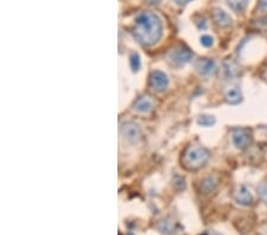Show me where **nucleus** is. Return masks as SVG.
I'll use <instances>...</instances> for the list:
<instances>
[{
  "label": "nucleus",
  "mask_w": 267,
  "mask_h": 235,
  "mask_svg": "<svg viewBox=\"0 0 267 235\" xmlns=\"http://www.w3.org/2000/svg\"><path fill=\"white\" fill-rule=\"evenodd\" d=\"M227 2L230 9L240 13L247 9L249 0H227Z\"/></svg>",
  "instance_id": "ddd939ff"
},
{
  "label": "nucleus",
  "mask_w": 267,
  "mask_h": 235,
  "mask_svg": "<svg viewBox=\"0 0 267 235\" xmlns=\"http://www.w3.org/2000/svg\"><path fill=\"white\" fill-rule=\"evenodd\" d=\"M150 85L156 92H164L169 85V79H167L166 74L163 71L156 70L151 74L150 76Z\"/></svg>",
  "instance_id": "39448f33"
},
{
  "label": "nucleus",
  "mask_w": 267,
  "mask_h": 235,
  "mask_svg": "<svg viewBox=\"0 0 267 235\" xmlns=\"http://www.w3.org/2000/svg\"><path fill=\"white\" fill-rule=\"evenodd\" d=\"M210 158V152L202 146H190L185 150L182 158V164L190 171L200 170Z\"/></svg>",
  "instance_id": "f03ea898"
},
{
  "label": "nucleus",
  "mask_w": 267,
  "mask_h": 235,
  "mask_svg": "<svg viewBox=\"0 0 267 235\" xmlns=\"http://www.w3.org/2000/svg\"><path fill=\"white\" fill-rule=\"evenodd\" d=\"M131 68L133 71H138L140 68V57L138 54H132L131 56Z\"/></svg>",
  "instance_id": "2eb2a0df"
},
{
  "label": "nucleus",
  "mask_w": 267,
  "mask_h": 235,
  "mask_svg": "<svg viewBox=\"0 0 267 235\" xmlns=\"http://www.w3.org/2000/svg\"><path fill=\"white\" fill-rule=\"evenodd\" d=\"M120 133L123 135V139L126 142L132 144H138L143 138V131L142 127H140L138 124L133 123V121H127V123H123L121 125Z\"/></svg>",
  "instance_id": "7ed1b4c3"
},
{
  "label": "nucleus",
  "mask_w": 267,
  "mask_h": 235,
  "mask_svg": "<svg viewBox=\"0 0 267 235\" xmlns=\"http://www.w3.org/2000/svg\"><path fill=\"white\" fill-rule=\"evenodd\" d=\"M217 184H219V182H217L216 177L209 176L202 182L201 189H202V192H205V195H209V193L215 192V189L217 188Z\"/></svg>",
  "instance_id": "9b49d317"
},
{
  "label": "nucleus",
  "mask_w": 267,
  "mask_h": 235,
  "mask_svg": "<svg viewBox=\"0 0 267 235\" xmlns=\"http://www.w3.org/2000/svg\"><path fill=\"white\" fill-rule=\"evenodd\" d=\"M226 100L230 105H238L242 101V94L238 88H232L226 93Z\"/></svg>",
  "instance_id": "f8f14e48"
},
{
  "label": "nucleus",
  "mask_w": 267,
  "mask_h": 235,
  "mask_svg": "<svg viewBox=\"0 0 267 235\" xmlns=\"http://www.w3.org/2000/svg\"><path fill=\"white\" fill-rule=\"evenodd\" d=\"M259 9L267 12V0H259Z\"/></svg>",
  "instance_id": "6ab92c4d"
},
{
  "label": "nucleus",
  "mask_w": 267,
  "mask_h": 235,
  "mask_svg": "<svg viewBox=\"0 0 267 235\" xmlns=\"http://www.w3.org/2000/svg\"><path fill=\"white\" fill-rule=\"evenodd\" d=\"M196 70L203 76H208L215 71V62L213 60L203 59L196 63Z\"/></svg>",
  "instance_id": "1a4fd4ad"
},
{
  "label": "nucleus",
  "mask_w": 267,
  "mask_h": 235,
  "mask_svg": "<svg viewBox=\"0 0 267 235\" xmlns=\"http://www.w3.org/2000/svg\"><path fill=\"white\" fill-rule=\"evenodd\" d=\"M198 125L203 126V127H210L215 124V118L213 115H208V114H203L198 118L197 120Z\"/></svg>",
  "instance_id": "4468645a"
},
{
  "label": "nucleus",
  "mask_w": 267,
  "mask_h": 235,
  "mask_svg": "<svg viewBox=\"0 0 267 235\" xmlns=\"http://www.w3.org/2000/svg\"><path fill=\"white\" fill-rule=\"evenodd\" d=\"M234 200L241 206H250L253 203V195L246 185H240L234 192Z\"/></svg>",
  "instance_id": "0eeeda50"
},
{
  "label": "nucleus",
  "mask_w": 267,
  "mask_h": 235,
  "mask_svg": "<svg viewBox=\"0 0 267 235\" xmlns=\"http://www.w3.org/2000/svg\"><path fill=\"white\" fill-rule=\"evenodd\" d=\"M153 109V102L147 96H142L134 104V110L140 114H148Z\"/></svg>",
  "instance_id": "9d476101"
},
{
  "label": "nucleus",
  "mask_w": 267,
  "mask_h": 235,
  "mask_svg": "<svg viewBox=\"0 0 267 235\" xmlns=\"http://www.w3.org/2000/svg\"><path fill=\"white\" fill-rule=\"evenodd\" d=\"M133 36L143 45H153L158 42L163 35V24L152 12H143L134 21Z\"/></svg>",
  "instance_id": "f257e3e1"
},
{
  "label": "nucleus",
  "mask_w": 267,
  "mask_h": 235,
  "mask_svg": "<svg viewBox=\"0 0 267 235\" xmlns=\"http://www.w3.org/2000/svg\"><path fill=\"white\" fill-rule=\"evenodd\" d=\"M257 192H258V195L260 196L261 200L267 202V184L263 183L259 185Z\"/></svg>",
  "instance_id": "f3484780"
},
{
  "label": "nucleus",
  "mask_w": 267,
  "mask_h": 235,
  "mask_svg": "<svg viewBox=\"0 0 267 235\" xmlns=\"http://www.w3.org/2000/svg\"><path fill=\"white\" fill-rule=\"evenodd\" d=\"M176 2H177V4H180V5H183V4H186V2L189 1V0H175Z\"/></svg>",
  "instance_id": "aec40b11"
},
{
  "label": "nucleus",
  "mask_w": 267,
  "mask_h": 235,
  "mask_svg": "<svg viewBox=\"0 0 267 235\" xmlns=\"http://www.w3.org/2000/svg\"><path fill=\"white\" fill-rule=\"evenodd\" d=\"M213 19L215 21L217 26L221 27H228L233 24V19L228 15L227 12H225L221 9H214L213 10Z\"/></svg>",
  "instance_id": "6e6552de"
},
{
  "label": "nucleus",
  "mask_w": 267,
  "mask_h": 235,
  "mask_svg": "<svg viewBox=\"0 0 267 235\" xmlns=\"http://www.w3.org/2000/svg\"><path fill=\"white\" fill-rule=\"evenodd\" d=\"M201 43H202V45L205 46V48H210V46L213 45L214 40H213V37H210V36L205 35L201 37Z\"/></svg>",
  "instance_id": "a211bd4d"
},
{
  "label": "nucleus",
  "mask_w": 267,
  "mask_h": 235,
  "mask_svg": "<svg viewBox=\"0 0 267 235\" xmlns=\"http://www.w3.org/2000/svg\"><path fill=\"white\" fill-rule=\"evenodd\" d=\"M254 26L258 30H263V31H267V18H259L257 21H253Z\"/></svg>",
  "instance_id": "dca6fc26"
},
{
  "label": "nucleus",
  "mask_w": 267,
  "mask_h": 235,
  "mask_svg": "<svg viewBox=\"0 0 267 235\" xmlns=\"http://www.w3.org/2000/svg\"><path fill=\"white\" fill-rule=\"evenodd\" d=\"M169 59L173 63V64L182 65V64H185V63H188V62H190V61H191L192 54L189 49L182 48L181 46V48L175 49V50H172L171 52H170Z\"/></svg>",
  "instance_id": "423d86ee"
},
{
  "label": "nucleus",
  "mask_w": 267,
  "mask_h": 235,
  "mask_svg": "<svg viewBox=\"0 0 267 235\" xmlns=\"http://www.w3.org/2000/svg\"><path fill=\"white\" fill-rule=\"evenodd\" d=\"M233 143L236 149L239 150H245L247 146H249L252 142V134L249 129L246 128H235L233 131Z\"/></svg>",
  "instance_id": "20e7f679"
}]
</instances>
